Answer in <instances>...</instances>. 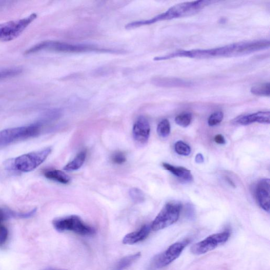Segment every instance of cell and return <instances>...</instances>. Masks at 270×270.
<instances>
[{"instance_id": "6da1fadb", "label": "cell", "mask_w": 270, "mask_h": 270, "mask_svg": "<svg viewBox=\"0 0 270 270\" xmlns=\"http://www.w3.org/2000/svg\"><path fill=\"white\" fill-rule=\"evenodd\" d=\"M269 46L266 40L242 42L211 49L180 50L170 53V57L206 59L219 57L237 56L265 49Z\"/></svg>"}, {"instance_id": "7a4b0ae2", "label": "cell", "mask_w": 270, "mask_h": 270, "mask_svg": "<svg viewBox=\"0 0 270 270\" xmlns=\"http://www.w3.org/2000/svg\"><path fill=\"white\" fill-rule=\"evenodd\" d=\"M51 151V149L48 148L8 159L5 162V168L9 171L31 172L44 163Z\"/></svg>"}, {"instance_id": "3957f363", "label": "cell", "mask_w": 270, "mask_h": 270, "mask_svg": "<svg viewBox=\"0 0 270 270\" xmlns=\"http://www.w3.org/2000/svg\"><path fill=\"white\" fill-rule=\"evenodd\" d=\"M43 50L66 53H78L92 51L111 53L120 52L118 51L99 49L93 46L85 45H74L65 43L47 41L33 46L30 49L27 50L26 51L25 54H26V55H29V54L34 53Z\"/></svg>"}, {"instance_id": "277c9868", "label": "cell", "mask_w": 270, "mask_h": 270, "mask_svg": "<svg viewBox=\"0 0 270 270\" xmlns=\"http://www.w3.org/2000/svg\"><path fill=\"white\" fill-rule=\"evenodd\" d=\"M53 227L59 232H73L81 236H92L96 233V230L84 222L77 215L54 220Z\"/></svg>"}, {"instance_id": "5b68a950", "label": "cell", "mask_w": 270, "mask_h": 270, "mask_svg": "<svg viewBox=\"0 0 270 270\" xmlns=\"http://www.w3.org/2000/svg\"><path fill=\"white\" fill-rule=\"evenodd\" d=\"M37 17V14L33 13L24 19L0 24V41H10L17 38Z\"/></svg>"}, {"instance_id": "8992f818", "label": "cell", "mask_w": 270, "mask_h": 270, "mask_svg": "<svg viewBox=\"0 0 270 270\" xmlns=\"http://www.w3.org/2000/svg\"><path fill=\"white\" fill-rule=\"evenodd\" d=\"M41 127L39 124L28 127L6 129L0 131V147L6 146L15 141L34 137L40 133Z\"/></svg>"}, {"instance_id": "52a82bcc", "label": "cell", "mask_w": 270, "mask_h": 270, "mask_svg": "<svg viewBox=\"0 0 270 270\" xmlns=\"http://www.w3.org/2000/svg\"><path fill=\"white\" fill-rule=\"evenodd\" d=\"M182 205L178 203L167 204L160 211L151 225L153 231H158L176 222L180 216Z\"/></svg>"}, {"instance_id": "ba28073f", "label": "cell", "mask_w": 270, "mask_h": 270, "mask_svg": "<svg viewBox=\"0 0 270 270\" xmlns=\"http://www.w3.org/2000/svg\"><path fill=\"white\" fill-rule=\"evenodd\" d=\"M189 243L190 241L186 240L171 245L164 253L153 258L149 266V270H156L170 264L181 255Z\"/></svg>"}, {"instance_id": "9c48e42d", "label": "cell", "mask_w": 270, "mask_h": 270, "mask_svg": "<svg viewBox=\"0 0 270 270\" xmlns=\"http://www.w3.org/2000/svg\"><path fill=\"white\" fill-rule=\"evenodd\" d=\"M210 3L211 2L208 1H196L176 5L164 13L165 19V20H171L175 18L195 14L199 12Z\"/></svg>"}, {"instance_id": "30bf717a", "label": "cell", "mask_w": 270, "mask_h": 270, "mask_svg": "<svg viewBox=\"0 0 270 270\" xmlns=\"http://www.w3.org/2000/svg\"><path fill=\"white\" fill-rule=\"evenodd\" d=\"M230 236L231 233L229 231L214 234L202 241L193 245L191 247V252L196 255L207 253L226 242Z\"/></svg>"}, {"instance_id": "8fae6325", "label": "cell", "mask_w": 270, "mask_h": 270, "mask_svg": "<svg viewBox=\"0 0 270 270\" xmlns=\"http://www.w3.org/2000/svg\"><path fill=\"white\" fill-rule=\"evenodd\" d=\"M150 132L149 121L146 117H140L135 122L133 129L135 140L140 144H146L149 140Z\"/></svg>"}, {"instance_id": "7c38bea8", "label": "cell", "mask_w": 270, "mask_h": 270, "mask_svg": "<svg viewBox=\"0 0 270 270\" xmlns=\"http://www.w3.org/2000/svg\"><path fill=\"white\" fill-rule=\"evenodd\" d=\"M270 182L269 179H263L258 183L256 190L257 200L260 206L265 211L269 212Z\"/></svg>"}, {"instance_id": "4fadbf2b", "label": "cell", "mask_w": 270, "mask_h": 270, "mask_svg": "<svg viewBox=\"0 0 270 270\" xmlns=\"http://www.w3.org/2000/svg\"><path fill=\"white\" fill-rule=\"evenodd\" d=\"M269 112H259L255 114L241 116L235 120L237 123L248 125L255 122L269 123Z\"/></svg>"}, {"instance_id": "5bb4252c", "label": "cell", "mask_w": 270, "mask_h": 270, "mask_svg": "<svg viewBox=\"0 0 270 270\" xmlns=\"http://www.w3.org/2000/svg\"><path fill=\"white\" fill-rule=\"evenodd\" d=\"M151 230V225H143L138 231L126 236L122 240V243L124 244L132 245L145 240L150 235Z\"/></svg>"}, {"instance_id": "9a60e30c", "label": "cell", "mask_w": 270, "mask_h": 270, "mask_svg": "<svg viewBox=\"0 0 270 270\" xmlns=\"http://www.w3.org/2000/svg\"><path fill=\"white\" fill-rule=\"evenodd\" d=\"M163 167L183 182H191L193 179L191 171L183 167H177L165 163Z\"/></svg>"}, {"instance_id": "2e32d148", "label": "cell", "mask_w": 270, "mask_h": 270, "mask_svg": "<svg viewBox=\"0 0 270 270\" xmlns=\"http://www.w3.org/2000/svg\"><path fill=\"white\" fill-rule=\"evenodd\" d=\"M44 175L47 178L64 184L69 183L70 181L68 175L60 170L47 171Z\"/></svg>"}, {"instance_id": "e0dca14e", "label": "cell", "mask_w": 270, "mask_h": 270, "mask_svg": "<svg viewBox=\"0 0 270 270\" xmlns=\"http://www.w3.org/2000/svg\"><path fill=\"white\" fill-rule=\"evenodd\" d=\"M86 157V151L81 152L64 167V170L66 171H75L79 170L84 164Z\"/></svg>"}, {"instance_id": "ac0fdd59", "label": "cell", "mask_w": 270, "mask_h": 270, "mask_svg": "<svg viewBox=\"0 0 270 270\" xmlns=\"http://www.w3.org/2000/svg\"><path fill=\"white\" fill-rule=\"evenodd\" d=\"M140 257L141 254L138 253L130 256L123 258L117 263L115 266L114 270H125L131 266L137 260H138Z\"/></svg>"}, {"instance_id": "d6986e66", "label": "cell", "mask_w": 270, "mask_h": 270, "mask_svg": "<svg viewBox=\"0 0 270 270\" xmlns=\"http://www.w3.org/2000/svg\"><path fill=\"white\" fill-rule=\"evenodd\" d=\"M269 84L265 83L256 85L251 88V92L254 95L260 96H269Z\"/></svg>"}, {"instance_id": "ffe728a7", "label": "cell", "mask_w": 270, "mask_h": 270, "mask_svg": "<svg viewBox=\"0 0 270 270\" xmlns=\"http://www.w3.org/2000/svg\"><path fill=\"white\" fill-rule=\"evenodd\" d=\"M157 131L158 135L163 138L168 137L171 133V124L168 119L161 121L157 127Z\"/></svg>"}, {"instance_id": "44dd1931", "label": "cell", "mask_w": 270, "mask_h": 270, "mask_svg": "<svg viewBox=\"0 0 270 270\" xmlns=\"http://www.w3.org/2000/svg\"><path fill=\"white\" fill-rule=\"evenodd\" d=\"M192 120V115L190 113H183L178 115L175 118L176 124L183 128H187Z\"/></svg>"}, {"instance_id": "7402d4cb", "label": "cell", "mask_w": 270, "mask_h": 270, "mask_svg": "<svg viewBox=\"0 0 270 270\" xmlns=\"http://www.w3.org/2000/svg\"><path fill=\"white\" fill-rule=\"evenodd\" d=\"M175 150L178 154L184 156H189L191 152L190 147L182 141L176 142L175 145Z\"/></svg>"}, {"instance_id": "603a6c76", "label": "cell", "mask_w": 270, "mask_h": 270, "mask_svg": "<svg viewBox=\"0 0 270 270\" xmlns=\"http://www.w3.org/2000/svg\"><path fill=\"white\" fill-rule=\"evenodd\" d=\"M130 195L134 203H140L145 201V195L139 189H132L130 191Z\"/></svg>"}, {"instance_id": "cb8c5ba5", "label": "cell", "mask_w": 270, "mask_h": 270, "mask_svg": "<svg viewBox=\"0 0 270 270\" xmlns=\"http://www.w3.org/2000/svg\"><path fill=\"white\" fill-rule=\"evenodd\" d=\"M17 213L8 209L0 208V225L5 221L11 218H16Z\"/></svg>"}, {"instance_id": "d4e9b609", "label": "cell", "mask_w": 270, "mask_h": 270, "mask_svg": "<svg viewBox=\"0 0 270 270\" xmlns=\"http://www.w3.org/2000/svg\"><path fill=\"white\" fill-rule=\"evenodd\" d=\"M224 115L222 112H217L213 113L209 118L208 124L210 127H215L222 121Z\"/></svg>"}, {"instance_id": "484cf974", "label": "cell", "mask_w": 270, "mask_h": 270, "mask_svg": "<svg viewBox=\"0 0 270 270\" xmlns=\"http://www.w3.org/2000/svg\"><path fill=\"white\" fill-rule=\"evenodd\" d=\"M112 161L114 164L120 165L127 161V157L121 152H116L112 156Z\"/></svg>"}, {"instance_id": "4316f807", "label": "cell", "mask_w": 270, "mask_h": 270, "mask_svg": "<svg viewBox=\"0 0 270 270\" xmlns=\"http://www.w3.org/2000/svg\"><path fill=\"white\" fill-rule=\"evenodd\" d=\"M9 235L8 229L5 226L0 225V246L4 245L7 241Z\"/></svg>"}, {"instance_id": "83f0119b", "label": "cell", "mask_w": 270, "mask_h": 270, "mask_svg": "<svg viewBox=\"0 0 270 270\" xmlns=\"http://www.w3.org/2000/svg\"><path fill=\"white\" fill-rule=\"evenodd\" d=\"M214 140L216 142L221 144V145H223L226 142L224 137L220 134L216 135L214 137Z\"/></svg>"}, {"instance_id": "f1b7e54d", "label": "cell", "mask_w": 270, "mask_h": 270, "mask_svg": "<svg viewBox=\"0 0 270 270\" xmlns=\"http://www.w3.org/2000/svg\"><path fill=\"white\" fill-rule=\"evenodd\" d=\"M204 161V157L202 154H197L195 157V161L197 163H203Z\"/></svg>"}, {"instance_id": "f546056e", "label": "cell", "mask_w": 270, "mask_h": 270, "mask_svg": "<svg viewBox=\"0 0 270 270\" xmlns=\"http://www.w3.org/2000/svg\"><path fill=\"white\" fill-rule=\"evenodd\" d=\"M44 270H67V269H64L57 268H52V267H48V268H45Z\"/></svg>"}]
</instances>
